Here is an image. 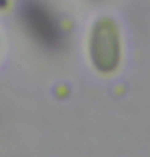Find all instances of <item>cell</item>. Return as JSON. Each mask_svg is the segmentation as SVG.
<instances>
[{"label": "cell", "mask_w": 150, "mask_h": 157, "mask_svg": "<svg viewBox=\"0 0 150 157\" xmlns=\"http://www.w3.org/2000/svg\"><path fill=\"white\" fill-rule=\"evenodd\" d=\"M18 18L23 31L36 46L47 51H56L63 46V25L45 0H22Z\"/></svg>", "instance_id": "1"}, {"label": "cell", "mask_w": 150, "mask_h": 157, "mask_svg": "<svg viewBox=\"0 0 150 157\" xmlns=\"http://www.w3.org/2000/svg\"><path fill=\"white\" fill-rule=\"evenodd\" d=\"M117 38L107 22L96 24L92 30L89 52L92 62L101 71H110L117 63Z\"/></svg>", "instance_id": "2"}, {"label": "cell", "mask_w": 150, "mask_h": 157, "mask_svg": "<svg viewBox=\"0 0 150 157\" xmlns=\"http://www.w3.org/2000/svg\"><path fill=\"white\" fill-rule=\"evenodd\" d=\"M8 6V0H0V10H4Z\"/></svg>", "instance_id": "3"}]
</instances>
